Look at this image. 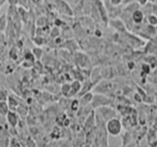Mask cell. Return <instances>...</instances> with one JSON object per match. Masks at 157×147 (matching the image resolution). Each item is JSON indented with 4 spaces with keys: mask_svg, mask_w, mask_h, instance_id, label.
I'll list each match as a JSON object with an SVG mask.
<instances>
[{
    "mask_svg": "<svg viewBox=\"0 0 157 147\" xmlns=\"http://www.w3.org/2000/svg\"><path fill=\"white\" fill-rule=\"evenodd\" d=\"M122 127H123L122 122L120 121V119H118L116 117L112 118V119L106 122V130L113 136L119 135L122 131Z\"/></svg>",
    "mask_w": 157,
    "mask_h": 147,
    "instance_id": "6da1fadb",
    "label": "cell"
},
{
    "mask_svg": "<svg viewBox=\"0 0 157 147\" xmlns=\"http://www.w3.org/2000/svg\"><path fill=\"white\" fill-rule=\"evenodd\" d=\"M94 5L96 6L97 10H98V14H99V18L102 20V22L104 23L105 24H108L109 23V16H108V13H107V10L105 7V4L103 3L100 0H95Z\"/></svg>",
    "mask_w": 157,
    "mask_h": 147,
    "instance_id": "7a4b0ae2",
    "label": "cell"
},
{
    "mask_svg": "<svg viewBox=\"0 0 157 147\" xmlns=\"http://www.w3.org/2000/svg\"><path fill=\"white\" fill-rule=\"evenodd\" d=\"M97 114H99L100 117L102 118L103 120H104L105 122H107L108 120H110L112 119V118H114L116 117V112L111 109V108H108L106 106H101L98 108V112H97Z\"/></svg>",
    "mask_w": 157,
    "mask_h": 147,
    "instance_id": "3957f363",
    "label": "cell"
},
{
    "mask_svg": "<svg viewBox=\"0 0 157 147\" xmlns=\"http://www.w3.org/2000/svg\"><path fill=\"white\" fill-rule=\"evenodd\" d=\"M6 119L10 126L16 127L19 125V114L17 113V111L10 110L8 112V114L6 115Z\"/></svg>",
    "mask_w": 157,
    "mask_h": 147,
    "instance_id": "277c9868",
    "label": "cell"
},
{
    "mask_svg": "<svg viewBox=\"0 0 157 147\" xmlns=\"http://www.w3.org/2000/svg\"><path fill=\"white\" fill-rule=\"evenodd\" d=\"M110 103V100L104 95H95L92 99V107L99 108L101 106H106Z\"/></svg>",
    "mask_w": 157,
    "mask_h": 147,
    "instance_id": "5b68a950",
    "label": "cell"
},
{
    "mask_svg": "<svg viewBox=\"0 0 157 147\" xmlns=\"http://www.w3.org/2000/svg\"><path fill=\"white\" fill-rule=\"evenodd\" d=\"M132 22H134L135 24H140L144 20V13L139 8L132 13Z\"/></svg>",
    "mask_w": 157,
    "mask_h": 147,
    "instance_id": "8992f818",
    "label": "cell"
},
{
    "mask_svg": "<svg viewBox=\"0 0 157 147\" xmlns=\"http://www.w3.org/2000/svg\"><path fill=\"white\" fill-rule=\"evenodd\" d=\"M111 27H113L114 28H116L117 31L119 32H126V24L123 22V20H119V19H112L109 22Z\"/></svg>",
    "mask_w": 157,
    "mask_h": 147,
    "instance_id": "52a82bcc",
    "label": "cell"
},
{
    "mask_svg": "<svg viewBox=\"0 0 157 147\" xmlns=\"http://www.w3.org/2000/svg\"><path fill=\"white\" fill-rule=\"evenodd\" d=\"M7 102H8V105H9L10 110L17 111L18 107H19V105H20V102H19V100L16 98V96H14V95H9Z\"/></svg>",
    "mask_w": 157,
    "mask_h": 147,
    "instance_id": "ba28073f",
    "label": "cell"
},
{
    "mask_svg": "<svg viewBox=\"0 0 157 147\" xmlns=\"http://www.w3.org/2000/svg\"><path fill=\"white\" fill-rule=\"evenodd\" d=\"M58 6H59V9L62 10V12L66 15H72V11L70 7L68 6V4L66 3V1H64V0H60L59 2H57Z\"/></svg>",
    "mask_w": 157,
    "mask_h": 147,
    "instance_id": "9c48e42d",
    "label": "cell"
},
{
    "mask_svg": "<svg viewBox=\"0 0 157 147\" xmlns=\"http://www.w3.org/2000/svg\"><path fill=\"white\" fill-rule=\"evenodd\" d=\"M71 88H72V90H71V96L74 95V94H77V93H78V92L81 91V88H82L81 82L78 81H73L71 83Z\"/></svg>",
    "mask_w": 157,
    "mask_h": 147,
    "instance_id": "30bf717a",
    "label": "cell"
},
{
    "mask_svg": "<svg viewBox=\"0 0 157 147\" xmlns=\"http://www.w3.org/2000/svg\"><path fill=\"white\" fill-rule=\"evenodd\" d=\"M10 111V108L7 101H0V114L6 116L8 112Z\"/></svg>",
    "mask_w": 157,
    "mask_h": 147,
    "instance_id": "8fae6325",
    "label": "cell"
},
{
    "mask_svg": "<svg viewBox=\"0 0 157 147\" xmlns=\"http://www.w3.org/2000/svg\"><path fill=\"white\" fill-rule=\"evenodd\" d=\"M93 99V95L91 94V93H86V94H83V96H82V99L80 101V104L82 105H86L88 104V102H91Z\"/></svg>",
    "mask_w": 157,
    "mask_h": 147,
    "instance_id": "7c38bea8",
    "label": "cell"
},
{
    "mask_svg": "<svg viewBox=\"0 0 157 147\" xmlns=\"http://www.w3.org/2000/svg\"><path fill=\"white\" fill-rule=\"evenodd\" d=\"M7 26H8V18L5 15L0 16V32H3L7 28Z\"/></svg>",
    "mask_w": 157,
    "mask_h": 147,
    "instance_id": "4fadbf2b",
    "label": "cell"
},
{
    "mask_svg": "<svg viewBox=\"0 0 157 147\" xmlns=\"http://www.w3.org/2000/svg\"><path fill=\"white\" fill-rule=\"evenodd\" d=\"M90 87H92V83H91L90 81H86V82H85V85H82L81 91L78 92V94H80V95L86 94V93H87L88 90L90 89Z\"/></svg>",
    "mask_w": 157,
    "mask_h": 147,
    "instance_id": "5bb4252c",
    "label": "cell"
},
{
    "mask_svg": "<svg viewBox=\"0 0 157 147\" xmlns=\"http://www.w3.org/2000/svg\"><path fill=\"white\" fill-rule=\"evenodd\" d=\"M61 90H62V93H63L64 96H71V90H72L71 85H68V83L63 85Z\"/></svg>",
    "mask_w": 157,
    "mask_h": 147,
    "instance_id": "9a60e30c",
    "label": "cell"
},
{
    "mask_svg": "<svg viewBox=\"0 0 157 147\" xmlns=\"http://www.w3.org/2000/svg\"><path fill=\"white\" fill-rule=\"evenodd\" d=\"M18 14L20 15V16L22 17V20L23 21L26 23L27 21H28V18H29V14H28V12L25 10L24 8H19V10H18Z\"/></svg>",
    "mask_w": 157,
    "mask_h": 147,
    "instance_id": "2e32d148",
    "label": "cell"
},
{
    "mask_svg": "<svg viewBox=\"0 0 157 147\" xmlns=\"http://www.w3.org/2000/svg\"><path fill=\"white\" fill-rule=\"evenodd\" d=\"M8 91L4 88H0V101H7L8 100Z\"/></svg>",
    "mask_w": 157,
    "mask_h": 147,
    "instance_id": "e0dca14e",
    "label": "cell"
},
{
    "mask_svg": "<svg viewBox=\"0 0 157 147\" xmlns=\"http://www.w3.org/2000/svg\"><path fill=\"white\" fill-rule=\"evenodd\" d=\"M9 146H11V147H20V146H22V145L20 144V141L18 140V138H17L16 136H12L11 139H10Z\"/></svg>",
    "mask_w": 157,
    "mask_h": 147,
    "instance_id": "ac0fdd59",
    "label": "cell"
},
{
    "mask_svg": "<svg viewBox=\"0 0 157 147\" xmlns=\"http://www.w3.org/2000/svg\"><path fill=\"white\" fill-rule=\"evenodd\" d=\"M147 21H148V23L150 24H152V26H156V24H157V16L150 14V15L147 16Z\"/></svg>",
    "mask_w": 157,
    "mask_h": 147,
    "instance_id": "d6986e66",
    "label": "cell"
},
{
    "mask_svg": "<svg viewBox=\"0 0 157 147\" xmlns=\"http://www.w3.org/2000/svg\"><path fill=\"white\" fill-rule=\"evenodd\" d=\"M17 113H18L19 115H21L22 117H24V116L27 115L28 109H27V108H25V109H24V105L23 104H20L19 107H18V109H17Z\"/></svg>",
    "mask_w": 157,
    "mask_h": 147,
    "instance_id": "ffe728a7",
    "label": "cell"
},
{
    "mask_svg": "<svg viewBox=\"0 0 157 147\" xmlns=\"http://www.w3.org/2000/svg\"><path fill=\"white\" fill-rule=\"evenodd\" d=\"M25 60H26L27 62H32V63H33V61H34V55H33V53L28 52V53L25 54Z\"/></svg>",
    "mask_w": 157,
    "mask_h": 147,
    "instance_id": "44dd1931",
    "label": "cell"
},
{
    "mask_svg": "<svg viewBox=\"0 0 157 147\" xmlns=\"http://www.w3.org/2000/svg\"><path fill=\"white\" fill-rule=\"evenodd\" d=\"M33 55L36 58H40L42 56V50L40 48H38V47L33 48Z\"/></svg>",
    "mask_w": 157,
    "mask_h": 147,
    "instance_id": "7402d4cb",
    "label": "cell"
},
{
    "mask_svg": "<svg viewBox=\"0 0 157 147\" xmlns=\"http://www.w3.org/2000/svg\"><path fill=\"white\" fill-rule=\"evenodd\" d=\"M6 125H8L6 116L0 114V126H6Z\"/></svg>",
    "mask_w": 157,
    "mask_h": 147,
    "instance_id": "603a6c76",
    "label": "cell"
},
{
    "mask_svg": "<svg viewBox=\"0 0 157 147\" xmlns=\"http://www.w3.org/2000/svg\"><path fill=\"white\" fill-rule=\"evenodd\" d=\"M78 107H80V104H78V100H74L72 102V109L74 111H77L78 109Z\"/></svg>",
    "mask_w": 157,
    "mask_h": 147,
    "instance_id": "cb8c5ba5",
    "label": "cell"
},
{
    "mask_svg": "<svg viewBox=\"0 0 157 147\" xmlns=\"http://www.w3.org/2000/svg\"><path fill=\"white\" fill-rule=\"evenodd\" d=\"M109 1L112 5H115V6H120L122 3V0H109Z\"/></svg>",
    "mask_w": 157,
    "mask_h": 147,
    "instance_id": "d4e9b609",
    "label": "cell"
},
{
    "mask_svg": "<svg viewBox=\"0 0 157 147\" xmlns=\"http://www.w3.org/2000/svg\"><path fill=\"white\" fill-rule=\"evenodd\" d=\"M136 2L140 4V6H144L145 4H147L148 0H136Z\"/></svg>",
    "mask_w": 157,
    "mask_h": 147,
    "instance_id": "484cf974",
    "label": "cell"
},
{
    "mask_svg": "<svg viewBox=\"0 0 157 147\" xmlns=\"http://www.w3.org/2000/svg\"><path fill=\"white\" fill-rule=\"evenodd\" d=\"M125 4H129V3H132V2H136V0H125Z\"/></svg>",
    "mask_w": 157,
    "mask_h": 147,
    "instance_id": "4316f807",
    "label": "cell"
},
{
    "mask_svg": "<svg viewBox=\"0 0 157 147\" xmlns=\"http://www.w3.org/2000/svg\"><path fill=\"white\" fill-rule=\"evenodd\" d=\"M5 2H6V0H0V7L3 6Z\"/></svg>",
    "mask_w": 157,
    "mask_h": 147,
    "instance_id": "83f0119b",
    "label": "cell"
},
{
    "mask_svg": "<svg viewBox=\"0 0 157 147\" xmlns=\"http://www.w3.org/2000/svg\"><path fill=\"white\" fill-rule=\"evenodd\" d=\"M33 1L34 3H38L39 1H40V0H33Z\"/></svg>",
    "mask_w": 157,
    "mask_h": 147,
    "instance_id": "f1b7e54d",
    "label": "cell"
},
{
    "mask_svg": "<svg viewBox=\"0 0 157 147\" xmlns=\"http://www.w3.org/2000/svg\"><path fill=\"white\" fill-rule=\"evenodd\" d=\"M1 36H2V32H0V38H1Z\"/></svg>",
    "mask_w": 157,
    "mask_h": 147,
    "instance_id": "f546056e",
    "label": "cell"
}]
</instances>
